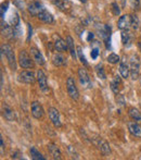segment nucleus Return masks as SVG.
Returning <instances> with one entry per match:
<instances>
[{"mask_svg": "<svg viewBox=\"0 0 141 160\" xmlns=\"http://www.w3.org/2000/svg\"><path fill=\"white\" fill-rule=\"evenodd\" d=\"M91 142L102 152L103 156H107V155L111 154V147H110L109 143H107L106 139L102 138L101 136H99V135H92L91 136Z\"/></svg>", "mask_w": 141, "mask_h": 160, "instance_id": "nucleus-1", "label": "nucleus"}, {"mask_svg": "<svg viewBox=\"0 0 141 160\" xmlns=\"http://www.w3.org/2000/svg\"><path fill=\"white\" fill-rule=\"evenodd\" d=\"M1 52L4 53L7 60H8L9 67L11 68L12 71L16 70V60H15V56H14V51H13L12 47L10 45H3L1 47Z\"/></svg>", "mask_w": 141, "mask_h": 160, "instance_id": "nucleus-2", "label": "nucleus"}, {"mask_svg": "<svg viewBox=\"0 0 141 160\" xmlns=\"http://www.w3.org/2000/svg\"><path fill=\"white\" fill-rule=\"evenodd\" d=\"M129 68H130V76L133 80L139 78V72H140V59L137 55H133L129 60Z\"/></svg>", "mask_w": 141, "mask_h": 160, "instance_id": "nucleus-3", "label": "nucleus"}, {"mask_svg": "<svg viewBox=\"0 0 141 160\" xmlns=\"http://www.w3.org/2000/svg\"><path fill=\"white\" fill-rule=\"evenodd\" d=\"M34 60L32 56L28 55L26 50H21L19 53V63L23 69H33L34 68Z\"/></svg>", "mask_w": 141, "mask_h": 160, "instance_id": "nucleus-4", "label": "nucleus"}, {"mask_svg": "<svg viewBox=\"0 0 141 160\" xmlns=\"http://www.w3.org/2000/svg\"><path fill=\"white\" fill-rule=\"evenodd\" d=\"M78 80H79V83L84 88L88 89L92 87V82L90 80V76L87 73L86 69L84 68H79L78 69Z\"/></svg>", "mask_w": 141, "mask_h": 160, "instance_id": "nucleus-5", "label": "nucleus"}, {"mask_svg": "<svg viewBox=\"0 0 141 160\" xmlns=\"http://www.w3.org/2000/svg\"><path fill=\"white\" fill-rule=\"evenodd\" d=\"M66 89H68V96L71 97L74 100H77L79 98V92L77 89V86L75 84V81H74L73 78H68L66 80Z\"/></svg>", "mask_w": 141, "mask_h": 160, "instance_id": "nucleus-6", "label": "nucleus"}, {"mask_svg": "<svg viewBox=\"0 0 141 160\" xmlns=\"http://www.w3.org/2000/svg\"><path fill=\"white\" fill-rule=\"evenodd\" d=\"M48 114L49 118H50V121L52 122V124L54 125L55 128H61L62 123H61V119H60V113L57 110V108H49L48 110Z\"/></svg>", "mask_w": 141, "mask_h": 160, "instance_id": "nucleus-7", "label": "nucleus"}, {"mask_svg": "<svg viewBox=\"0 0 141 160\" xmlns=\"http://www.w3.org/2000/svg\"><path fill=\"white\" fill-rule=\"evenodd\" d=\"M36 78L35 74L32 71H22L19 74V81L22 83H25V84H33L35 82Z\"/></svg>", "mask_w": 141, "mask_h": 160, "instance_id": "nucleus-8", "label": "nucleus"}, {"mask_svg": "<svg viewBox=\"0 0 141 160\" xmlns=\"http://www.w3.org/2000/svg\"><path fill=\"white\" fill-rule=\"evenodd\" d=\"M37 81L39 83V88L41 89V92H44V93L48 92V81H47V76L42 70H38L37 71Z\"/></svg>", "mask_w": 141, "mask_h": 160, "instance_id": "nucleus-9", "label": "nucleus"}, {"mask_svg": "<svg viewBox=\"0 0 141 160\" xmlns=\"http://www.w3.org/2000/svg\"><path fill=\"white\" fill-rule=\"evenodd\" d=\"M127 128H128V131L133 136L138 137V138H141V125L136 121H130V122L127 123Z\"/></svg>", "mask_w": 141, "mask_h": 160, "instance_id": "nucleus-10", "label": "nucleus"}, {"mask_svg": "<svg viewBox=\"0 0 141 160\" xmlns=\"http://www.w3.org/2000/svg\"><path fill=\"white\" fill-rule=\"evenodd\" d=\"M31 110H32V116L34 117L35 119H41L44 117V108L40 105L38 101H34L32 102V106H31Z\"/></svg>", "mask_w": 141, "mask_h": 160, "instance_id": "nucleus-11", "label": "nucleus"}, {"mask_svg": "<svg viewBox=\"0 0 141 160\" xmlns=\"http://www.w3.org/2000/svg\"><path fill=\"white\" fill-rule=\"evenodd\" d=\"M117 26L120 31L128 30V28L131 26V17L130 15H128V14L122 15L117 22Z\"/></svg>", "mask_w": 141, "mask_h": 160, "instance_id": "nucleus-12", "label": "nucleus"}, {"mask_svg": "<svg viewBox=\"0 0 141 160\" xmlns=\"http://www.w3.org/2000/svg\"><path fill=\"white\" fill-rule=\"evenodd\" d=\"M54 48L59 52H63L65 50H68V42L65 40H63L59 35H54Z\"/></svg>", "mask_w": 141, "mask_h": 160, "instance_id": "nucleus-13", "label": "nucleus"}, {"mask_svg": "<svg viewBox=\"0 0 141 160\" xmlns=\"http://www.w3.org/2000/svg\"><path fill=\"white\" fill-rule=\"evenodd\" d=\"M44 10H45V7L38 1L32 2V3L28 6V11H30L31 14L34 15V17H38Z\"/></svg>", "mask_w": 141, "mask_h": 160, "instance_id": "nucleus-14", "label": "nucleus"}, {"mask_svg": "<svg viewBox=\"0 0 141 160\" xmlns=\"http://www.w3.org/2000/svg\"><path fill=\"white\" fill-rule=\"evenodd\" d=\"M31 56H32L33 60L36 62L37 64L39 65H44L45 64V58L44 56H42V53L40 52L39 50H38L37 48H35V47H33V48H31Z\"/></svg>", "mask_w": 141, "mask_h": 160, "instance_id": "nucleus-15", "label": "nucleus"}, {"mask_svg": "<svg viewBox=\"0 0 141 160\" xmlns=\"http://www.w3.org/2000/svg\"><path fill=\"white\" fill-rule=\"evenodd\" d=\"M122 85H123V83H122L120 78L118 75H116V76H114V78L111 81L110 87H111L112 92L117 95V94H120V88H122Z\"/></svg>", "mask_w": 141, "mask_h": 160, "instance_id": "nucleus-16", "label": "nucleus"}, {"mask_svg": "<svg viewBox=\"0 0 141 160\" xmlns=\"http://www.w3.org/2000/svg\"><path fill=\"white\" fill-rule=\"evenodd\" d=\"M120 73L123 78H127L129 75H130V68H129V65L127 64V62L125 59H123L120 61Z\"/></svg>", "mask_w": 141, "mask_h": 160, "instance_id": "nucleus-17", "label": "nucleus"}, {"mask_svg": "<svg viewBox=\"0 0 141 160\" xmlns=\"http://www.w3.org/2000/svg\"><path fill=\"white\" fill-rule=\"evenodd\" d=\"M48 149H49V152H50V155L52 156L53 159H62V154H61V150H60V148L58 147L55 144L53 143H50L48 145Z\"/></svg>", "mask_w": 141, "mask_h": 160, "instance_id": "nucleus-18", "label": "nucleus"}, {"mask_svg": "<svg viewBox=\"0 0 141 160\" xmlns=\"http://www.w3.org/2000/svg\"><path fill=\"white\" fill-rule=\"evenodd\" d=\"M37 18L40 20V21H42L44 23H47V24H51V23L54 22V18H53V15L51 14L50 12H48L46 9H45V10L42 11V12L40 13Z\"/></svg>", "mask_w": 141, "mask_h": 160, "instance_id": "nucleus-19", "label": "nucleus"}, {"mask_svg": "<svg viewBox=\"0 0 141 160\" xmlns=\"http://www.w3.org/2000/svg\"><path fill=\"white\" fill-rule=\"evenodd\" d=\"M2 114H3L4 119H6V120H8V121H10V122H11V121L15 120L14 111H13V110L11 109L9 106H7V105L3 106V108H2Z\"/></svg>", "mask_w": 141, "mask_h": 160, "instance_id": "nucleus-20", "label": "nucleus"}, {"mask_svg": "<svg viewBox=\"0 0 141 160\" xmlns=\"http://www.w3.org/2000/svg\"><path fill=\"white\" fill-rule=\"evenodd\" d=\"M1 33L6 37H12L13 36V26L8 25L6 22H3V20L1 19Z\"/></svg>", "mask_w": 141, "mask_h": 160, "instance_id": "nucleus-21", "label": "nucleus"}, {"mask_svg": "<svg viewBox=\"0 0 141 160\" xmlns=\"http://www.w3.org/2000/svg\"><path fill=\"white\" fill-rule=\"evenodd\" d=\"M131 42H133V35L128 30H123L122 31V42L124 46L128 47L130 46Z\"/></svg>", "mask_w": 141, "mask_h": 160, "instance_id": "nucleus-22", "label": "nucleus"}, {"mask_svg": "<svg viewBox=\"0 0 141 160\" xmlns=\"http://www.w3.org/2000/svg\"><path fill=\"white\" fill-rule=\"evenodd\" d=\"M66 42H68V51H70L71 56L73 59H76L77 58V47H75V45H74V40L73 38L71 37V36H68L66 37Z\"/></svg>", "mask_w": 141, "mask_h": 160, "instance_id": "nucleus-23", "label": "nucleus"}, {"mask_svg": "<svg viewBox=\"0 0 141 160\" xmlns=\"http://www.w3.org/2000/svg\"><path fill=\"white\" fill-rule=\"evenodd\" d=\"M52 62L54 65L57 67H63V65H66V59L62 53H55L52 58Z\"/></svg>", "mask_w": 141, "mask_h": 160, "instance_id": "nucleus-24", "label": "nucleus"}, {"mask_svg": "<svg viewBox=\"0 0 141 160\" xmlns=\"http://www.w3.org/2000/svg\"><path fill=\"white\" fill-rule=\"evenodd\" d=\"M128 114L131 120L136 121L138 123H141V112L138 109H136V108H129Z\"/></svg>", "mask_w": 141, "mask_h": 160, "instance_id": "nucleus-25", "label": "nucleus"}, {"mask_svg": "<svg viewBox=\"0 0 141 160\" xmlns=\"http://www.w3.org/2000/svg\"><path fill=\"white\" fill-rule=\"evenodd\" d=\"M10 24L13 26V28H17L20 24V17L15 11H13L11 13V17H10Z\"/></svg>", "mask_w": 141, "mask_h": 160, "instance_id": "nucleus-26", "label": "nucleus"}, {"mask_svg": "<svg viewBox=\"0 0 141 160\" xmlns=\"http://www.w3.org/2000/svg\"><path fill=\"white\" fill-rule=\"evenodd\" d=\"M30 152H31V157H32V159H34V160H45V157L42 156V155L40 154L37 149H36V147H31Z\"/></svg>", "mask_w": 141, "mask_h": 160, "instance_id": "nucleus-27", "label": "nucleus"}, {"mask_svg": "<svg viewBox=\"0 0 141 160\" xmlns=\"http://www.w3.org/2000/svg\"><path fill=\"white\" fill-rule=\"evenodd\" d=\"M96 73H97L98 78H101V80H106V72H104V69H103V65H102V63L98 64L97 67H96Z\"/></svg>", "mask_w": 141, "mask_h": 160, "instance_id": "nucleus-28", "label": "nucleus"}, {"mask_svg": "<svg viewBox=\"0 0 141 160\" xmlns=\"http://www.w3.org/2000/svg\"><path fill=\"white\" fill-rule=\"evenodd\" d=\"M77 56H78V59H79V61L82 62L85 67H88V61L86 60V57H85L84 52H82V47H80V46H77Z\"/></svg>", "mask_w": 141, "mask_h": 160, "instance_id": "nucleus-29", "label": "nucleus"}, {"mask_svg": "<svg viewBox=\"0 0 141 160\" xmlns=\"http://www.w3.org/2000/svg\"><path fill=\"white\" fill-rule=\"evenodd\" d=\"M51 1H52L57 7H59L61 10H65V9L68 8V4H70V2H68V0H51Z\"/></svg>", "mask_w": 141, "mask_h": 160, "instance_id": "nucleus-30", "label": "nucleus"}, {"mask_svg": "<svg viewBox=\"0 0 141 160\" xmlns=\"http://www.w3.org/2000/svg\"><path fill=\"white\" fill-rule=\"evenodd\" d=\"M107 61H109L111 64H116L120 61V58L118 55H116V53L113 52V53H110L109 55V57H107Z\"/></svg>", "mask_w": 141, "mask_h": 160, "instance_id": "nucleus-31", "label": "nucleus"}, {"mask_svg": "<svg viewBox=\"0 0 141 160\" xmlns=\"http://www.w3.org/2000/svg\"><path fill=\"white\" fill-rule=\"evenodd\" d=\"M139 19H138L137 15H133L131 17V26H133L134 30H138L139 28Z\"/></svg>", "mask_w": 141, "mask_h": 160, "instance_id": "nucleus-32", "label": "nucleus"}, {"mask_svg": "<svg viewBox=\"0 0 141 160\" xmlns=\"http://www.w3.org/2000/svg\"><path fill=\"white\" fill-rule=\"evenodd\" d=\"M100 53V49L99 47H93L92 49H91V52H90V56L91 58H92L93 60H96L98 58V56H99Z\"/></svg>", "mask_w": 141, "mask_h": 160, "instance_id": "nucleus-33", "label": "nucleus"}, {"mask_svg": "<svg viewBox=\"0 0 141 160\" xmlns=\"http://www.w3.org/2000/svg\"><path fill=\"white\" fill-rule=\"evenodd\" d=\"M112 12H113V14L114 15H120V7L117 6V3L116 2H113L112 3Z\"/></svg>", "mask_w": 141, "mask_h": 160, "instance_id": "nucleus-34", "label": "nucleus"}, {"mask_svg": "<svg viewBox=\"0 0 141 160\" xmlns=\"http://www.w3.org/2000/svg\"><path fill=\"white\" fill-rule=\"evenodd\" d=\"M129 4L133 9H137L140 6V1L139 0H129Z\"/></svg>", "mask_w": 141, "mask_h": 160, "instance_id": "nucleus-35", "label": "nucleus"}, {"mask_svg": "<svg viewBox=\"0 0 141 160\" xmlns=\"http://www.w3.org/2000/svg\"><path fill=\"white\" fill-rule=\"evenodd\" d=\"M8 6H9L8 2H6V3H2V6H1V10H0V14H1V19H3V18H4V12H6L7 9H8Z\"/></svg>", "mask_w": 141, "mask_h": 160, "instance_id": "nucleus-36", "label": "nucleus"}, {"mask_svg": "<svg viewBox=\"0 0 141 160\" xmlns=\"http://www.w3.org/2000/svg\"><path fill=\"white\" fill-rule=\"evenodd\" d=\"M116 101H117V103H120V105H124L125 103V99H124V96L120 95V94H117V96H116Z\"/></svg>", "mask_w": 141, "mask_h": 160, "instance_id": "nucleus-37", "label": "nucleus"}, {"mask_svg": "<svg viewBox=\"0 0 141 160\" xmlns=\"http://www.w3.org/2000/svg\"><path fill=\"white\" fill-rule=\"evenodd\" d=\"M68 152H71L72 157H75L76 159H78V158H79V157H78V154L75 152V149H74V147H72V146H68Z\"/></svg>", "mask_w": 141, "mask_h": 160, "instance_id": "nucleus-38", "label": "nucleus"}, {"mask_svg": "<svg viewBox=\"0 0 141 160\" xmlns=\"http://www.w3.org/2000/svg\"><path fill=\"white\" fill-rule=\"evenodd\" d=\"M0 145H1V155H3V152H4V145H3V139L2 137H0Z\"/></svg>", "mask_w": 141, "mask_h": 160, "instance_id": "nucleus-39", "label": "nucleus"}, {"mask_svg": "<svg viewBox=\"0 0 141 160\" xmlns=\"http://www.w3.org/2000/svg\"><path fill=\"white\" fill-rule=\"evenodd\" d=\"M90 39H93V34L92 33H89V35H88V40H90Z\"/></svg>", "mask_w": 141, "mask_h": 160, "instance_id": "nucleus-40", "label": "nucleus"}, {"mask_svg": "<svg viewBox=\"0 0 141 160\" xmlns=\"http://www.w3.org/2000/svg\"><path fill=\"white\" fill-rule=\"evenodd\" d=\"M3 86V74L1 73V87Z\"/></svg>", "mask_w": 141, "mask_h": 160, "instance_id": "nucleus-41", "label": "nucleus"}, {"mask_svg": "<svg viewBox=\"0 0 141 160\" xmlns=\"http://www.w3.org/2000/svg\"><path fill=\"white\" fill-rule=\"evenodd\" d=\"M138 47H139V49L141 51V40H139V42H138Z\"/></svg>", "mask_w": 141, "mask_h": 160, "instance_id": "nucleus-42", "label": "nucleus"}, {"mask_svg": "<svg viewBox=\"0 0 141 160\" xmlns=\"http://www.w3.org/2000/svg\"><path fill=\"white\" fill-rule=\"evenodd\" d=\"M79 1L80 2H84V3H85V2H87V0H79Z\"/></svg>", "mask_w": 141, "mask_h": 160, "instance_id": "nucleus-43", "label": "nucleus"}, {"mask_svg": "<svg viewBox=\"0 0 141 160\" xmlns=\"http://www.w3.org/2000/svg\"><path fill=\"white\" fill-rule=\"evenodd\" d=\"M140 84H141V78H140Z\"/></svg>", "mask_w": 141, "mask_h": 160, "instance_id": "nucleus-44", "label": "nucleus"}]
</instances>
